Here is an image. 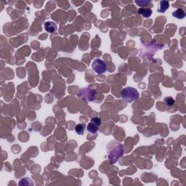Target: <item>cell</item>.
I'll return each mask as SVG.
<instances>
[{"mask_svg": "<svg viewBox=\"0 0 186 186\" xmlns=\"http://www.w3.org/2000/svg\"><path fill=\"white\" fill-rule=\"evenodd\" d=\"M139 93L134 87H125L121 92V97L122 100L127 103H132L136 101L139 98Z\"/></svg>", "mask_w": 186, "mask_h": 186, "instance_id": "cell-1", "label": "cell"}, {"mask_svg": "<svg viewBox=\"0 0 186 186\" xmlns=\"http://www.w3.org/2000/svg\"><path fill=\"white\" fill-rule=\"evenodd\" d=\"M169 1H160L159 4H158V12H165L167 9L169 8Z\"/></svg>", "mask_w": 186, "mask_h": 186, "instance_id": "cell-7", "label": "cell"}, {"mask_svg": "<svg viewBox=\"0 0 186 186\" xmlns=\"http://www.w3.org/2000/svg\"><path fill=\"white\" fill-rule=\"evenodd\" d=\"M95 95H96L95 90H92L90 88H86L79 92L78 97L79 98L82 97L83 98H85L86 101H94V98H95Z\"/></svg>", "mask_w": 186, "mask_h": 186, "instance_id": "cell-4", "label": "cell"}, {"mask_svg": "<svg viewBox=\"0 0 186 186\" xmlns=\"http://www.w3.org/2000/svg\"><path fill=\"white\" fill-rule=\"evenodd\" d=\"M135 3H136V4H138L139 6H141V7H143L144 4H145V5H146V4H149V3H151V1H135Z\"/></svg>", "mask_w": 186, "mask_h": 186, "instance_id": "cell-13", "label": "cell"}, {"mask_svg": "<svg viewBox=\"0 0 186 186\" xmlns=\"http://www.w3.org/2000/svg\"><path fill=\"white\" fill-rule=\"evenodd\" d=\"M86 128L85 124H79L75 127V132L78 135H83L85 132V130Z\"/></svg>", "mask_w": 186, "mask_h": 186, "instance_id": "cell-10", "label": "cell"}, {"mask_svg": "<svg viewBox=\"0 0 186 186\" xmlns=\"http://www.w3.org/2000/svg\"><path fill=\"white\" fill-rule=\"evenodd\" d=\"M91 122H93V124H96L97 126L100 127L101 124V118H99V117H94V118L91 119V121H90Z\"/></svg>", "mask_w": 186, "mask_h": 186, "instance_id": "cell-12", "label": "cell"}, {"mask_svg": "<svg viewBox=\"0 0 186 186\" xmlns=\"http://www.w3.org/2000/svg\"><path fill=\"white\" fill-rule=\"evenodd\" d=\"M98 126H97L96 124H93V122H90V123L87 124V131L90 132V133H93V134H95V133L97 132V131L98 130Z\"/></svg>", "mask_w": 186, "mask_h": 186, "instance_id": "cell-9", "label": "cell"}, {"mask_svg": "<svg viewBox=\"0 0 186 186\" xmlns=\"http://www.w3.org/2000/svg\"><path fill=\"white\" fill-rule=\"evenodd\" d=\"M164 102V104L166 105V107L168 108L172 107L175 104V101L172 97H166V98H165Z\"/></svg>", "mask_w": 186, "mask_h": 186, "instance_id": "cell-11", "label": "cell"}, {"mask_svg": "<svg viewBox=\"0 0 186 186\" xmlns=\"http://www.w3.org/2000/svg\"><path fill=\"white\" fill-rule=\"evenodd\" d=\"M124 150H123V146L122 145H119L117 147H116L115 148L113 149L112 151L110 152L109 156V161H110L112 164H114L116 161H118V159L120 158L121 156L123 155Z\"/></svg>", "mask_w": 186, "mask_h": 186, "instance_id": "cell-2", "label": "cell"}, {"mask_svg": "<svg viewBox=\"0 0 186 186\" xmlns=\"http://www.w3.org/2000/svg\"><path fill=\"white\" fill-rule=\"evenodd\" d=\"M138 14L142 15L145 18H148L152 15V9L150 8H140L138 9Z\"/></svg>", "mask_w": 186, "mask_h": 186, "instance_id": "cell-6", "label": "cell"}, {"mask_svg": "<svg viewBox=\"0 0 186 186\" xmlns=\"http://www.w3.org/2000/svg\"><path fill=\"white\" fill-rule=\"evenodd\" d=\"M92 68L94 71H95L98 74H103L107 70L106 63L101 59H96L94 60L93 64H92Z\"/></svg>", "mask_w": 186, "mask_h": 186, "instance_id": "cell-3", "label": "cell"}, {"mask_svg": "<svg viewBox=\"0 0 186 186\" xmlns=\"http://www.w3.org/2000/svg\"><path fill=\"white\" fill-rule=\"evenodd\" d=\"M172 15V16H174L177 19H183L185 17V12H184V10L182 9L179 8L174 10Z\"/></svg>", "mask_w": 186, "mask_h": 186, "instance_id": "cell-8", "label": "cell"}, {"mask_svg": "<svg viewBox=\"0 0 186 186\" xmlns=\"http://www.w3.org/2000/svg\"><path fill=\"white\" fill-rule=\"evenodd\" d=\"M44 28L47 32L53 34L57 31V25L54 22L49 21L44 23Z\"/></svg>", "mask_w": 186, "mask_h": 186, "instance_id": "cell-5", "label": "cell"}]
</instances>
